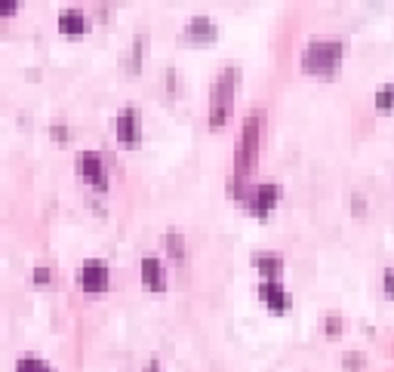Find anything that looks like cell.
<instances>
[{
	"label": "cell",
	"mask_w": 394,
	"mask_h": 372,
	"mask_svg": "<svg viewBox=\"0 0 394 372\" xmlns=\"http://www.w3.org/2000/svg\"><path fill=\"white\" fill-rule=\"evenodd\" d=\"M238 77H240L238 65H228V68H222V74L216 77V83H213V90H210V130H222V126L231 120Z\"/></svg>",
	"instance_id": "cell-3"
},
{
	"label": "cell",
	"mask_w": 394,
	"mask_h": 372,
	"mask_svg": "<svg viewBox=\"0 0 394 372\" xmlns=\"http://www.w3.org/2000/svg\"><path fill=\"white\" fill-rule=\"evenodd\" d=\"M163 246H167V253L173 255L176 262H185V240H182V234L170 231L167 237H163Z\"/></svg>",
	"instance_id": "cell-14"
},
{
	"label": "cell",
	"mask_w": 394,
	"mask_h": 372,
	"mask_svg": "<svg viewBox=\"0 0 394 372\" xmlns=\"http://www.w3.org/2000/svg\"><path fill=\"white\" fill-rule=\"evenodd\" d=\"M49 280H53L49 268H44V264H40V268H34V283H49Z\"/></svg>",
	"instance_id": "cell-20"
},
{
	"label": "cell",
	"mask_w": 394,
	"mask_h": 372,
	"mask_svg": "<svg viewBox=\"0 0 394 372\" xmlns=\"http://www.w3.org/2000/svg\"><path fill=\"white\" fill-rule=\"evenodd\" d=\"M114 135H117V145L126 148V151H136V148H139V142H142V114H139V108L126 105V108L117 111Z\"/></svg>",
	"instance_id": "cell-4"
},
{
	"label": "cell",
	"mask_w": 394,
	"mask_h": 372,
	"mask_svg": "<svg viewBox=\"0 0 394 372\" xmlns=\"http://www.w3.org/2000/svg\"><path fill=\"white\" fill-rule=\"evenodd\" d=\"M376 108L379 111H391L394 108V83L379 87V92H376Z\"/></svg>",
	"instance_id": "cell-16"
},
{
	"label": "cell",
	"mask_w": 394,
	"mask_h": 372,
	"mask_svg": "<svg viewBox=\"0 0 394 372\" xmlns=\"http://www.w3.org/2000/svg\"><path fill=\"white\" fill-rule=\"evenodd\" d=\"M240 200H243L249 216L265 219L277 206V200H281V185H259V188H253L249 194H240Z\"/></svg>",
	"instance_id": "cell-6"
},
{
	"label": "cell",
	"mask_w": 394,
	"mask_h": 372,
	"mask_svg": "<svg viewBox=\"0 0 394 372\" xmlns=\"http://www.w3.org/2000/svg\"><path fill=\"white\" fill-rule=\"evenodd\" d=\"M256 268L262 271L265 280H281L284 274V259L277 253H259L256 255Z\"/></svg>",
	"instance_id": "cell-12"
},
{
	"label": "cell",
	"mask_w": 394,
	"mask_h": 372,
	"mask_svg": "<svg viewBox=\"0 0 394 372\" xmlns=\"http://www.w3.org/2000/svg\"><path fill=\"white\" fill-rule=\"evenodd\" d=\"M111 283V271L102 259H87L81 264V286L83 292H105Z\"/></svg>",
	"instance_id": "cell-8"
},
{
	"label": "cell",
	"mask_w": 394,
	"mask_h": 372,
	"mask_svg": "<svg viewBox=\"0 0 394 372\" xmlns=\"http://www.w3.org/2000/svg\"><path fill=\"white\" fill-rule=\"evenodd\" d=\"M339 329H342L339 314H329V317H327V335H339Z\"/></svg>",
	"instance_id": "cell-18"
},
{
	"label": "cell",
	"mask_w": 394,
	"mask_h": 372,
	"mask_svg": "<svg viewBox=\"0 0 394 372\" xmlns=\"http://www.w3.org/2000/svg\"><path fill=\"white\" fill-rule=\"evenodd\" d=\"M342 56H345V44L339 37L311 40L302 53V71L311 77H336L342 65Z\"/></svg>",
	"instance_id": "cell-2"
},
{
	"label": "cell",
	"mask_w": 394,
	"mask_h": 372,
	"mask_svg": "<svg viewBox=\"0 0 394 372\" xmlns=\"http://www.w3.org/2000/svg\"><path fill=\"white\" fill-rule=\"evenodd\" d=\"M142 372H161V363H157V360H148V366L142 369Z\"/></svg>",
	"instance_id": "cell-23"
},
{
	"label": "cell",
	"mask_w": 394,
	"mask_h": 372,
	"mask_svg": "<svg viewBox=\"0 0 394 372\" xmlns=\"http://www.w3.org/2000/svg\"><path fill=\"white\" fill-rule=\"evenodd\" d=\"M259 298L274 314H284V311H290V307H293V296L281 286V280H265L259 286Z\"/></svg>",
	"instance_id": "cell-9"
},
{
	"label": "cell",
	"mask_w": 394,
	"mask_h": 372,
	"mask_svg": "<svg viewBox=\"0 0 394 372\" xmlns=\"http://www.w3.org/2000/svg\"><path fill=\"white\" fill-rule=\"evenodd\" d=\"M142 283H145L151 292L167 289V268H163L161 259H154V255L142 259Z\"/></svg>",
	"instance_id": "cell-10"
},
{
	"label": "cell",
	"mask_w": 394,
	"mask_h": 372,
	"mask_svg": "<svg viewBox=\"0 0 394 372\" xmlns=\"http://www.w3.org/2000/svg\"><path fill=\"white\" fill-rule=\"evenodd\" d=\"M77 173L90 185L92 191H108V167H105V157L99 151H83L77 157Z\"/></svg>",
	"instance_id": "cell-5"
},
{
	"label": "cell",
	"mask_w": 394,
	"mask_h": 372,
	"mask_svg": "<svg viewBox=\"0 0 394 372\" xmlns=\"http://www.w3.org/2000/svg\"><path fill=\"white\" fill-rule=\"evenodd\" d=\"M182 40L188 46H213L219 40V28L210 16H195L182 31Z\"/></svg>",
	"instance_id": "cell-7"
},
{
	"label": "cell",
	"mask_w": 394,
	"mask_h": 372,
	"mask_svg": "<svg viewBox=\"0 0 394 372\" xmlns=\"http://www.w3.org/2000/svg\"><path fill=\"white\" fill-rule=\"evenodd\" d=\"M385 296L394 298V268H385Z\"/></svg>",
	"instance_id": "cell-21"
},
{
	"label": "cell",
	"mask_w": 394,
	"mask_h": 372,
	"mask_svg": "<svg viewBox=\"0 0 394 372\" xmlns=\"http://www.w3.org/2000/svg\"><path fill=\"white\" fill-rule=\"evenodd\" d=\"M363 354H357V350H348L345 357H342V366H345V372H361L363 369Z\"/></svg>",
	"instance_id": "cell-17"
},
{
	"label": "cell",
	"mask_w": 394,
	"mask_h": 372,
	"mask_svg": "<svg viewBox=\"0 0 394 372\" xmlns=\"http://www.w3.org/2000/svg\"><path fill=\"white\" fill-rule=\"evenodd\" d=\"M262 126H265V114L256 108L247 114L240 126V139H238V151H234V182H231V194H240V185L256 173V163H259V148H262Z\"/></svg>",
	"instance_id": "cell-1"
},
{
	"label": "cell",
	"mask_w": 394,
	"mask_h": 372,
	"mask_svg": "<svg viewBox=\"0 0 394 372\" xmlns=\"http://www.w3.org/2000/svg\"><path fill=\"white\" fill-rule=\"evenodd\" d=\"M16 12H19L16 0H0V16H16Z\"/></svg>",
	"instance_id": "cell-19"
},
{
	"label": "cell",
	"mask_w": 394,
	"mask_h": 372,
	"mask_svg": "<svg viewBox=\"0 0 394 372\" xmlns=\"http://www.w3.org/2000/svg\"><path fill=\"white\" fill-rule=\"evenodd\" d=\"M145 44H148L145 34H136V37H133V53H130V59H126V68H130V74H139L142 59H145Z\"/></svg>",
	"instance_id": "cell-13"
},
{
	"label": "cell",
	"mask_w": 394,
	"mask_h": 372,
	"mask_svg": "<svg viewBox=\"0 0 394 372\" xmlns=\"http://www.w3.org/2000/svg\"><path fill=\"white\" fill-rule=\"evenodd\" d=\"M53 135H59L62 142H68V130H65V126H53Z\"/></svg>",
	"instance_id": "cell-22"
},
{
	"label": "cell",
	"mask_w": 394,
	"mask_h": 372,
	"mask_svg": "<svg viewBox=\"0 0 394 372\" xmlns=\"http://www.w3.org/2000/svg\"><path fill=\"white\" fill-rule=\"evenodd\" d=\"M16 372H56V369L47 360H40V357H22L16 363Z\"/></svg>",
	"instance_id": "cell-15"
},
{
	"label": "cell",
	"mask_w": 394,
	"mask_h": 372,
	"mask_svg": "<svg viewBox=\"0 0 394 372\" xmlns=\"http://www.w3.org/2000/svg\"><path fill=\"white\" fill-rule=\"evenodd\" d=\"M59 31L65 34V37H77V34L87 31V16H83V10H65L59 16Z\"/></svg>",
	"instance_id": "cell-11"
}]
</instances>
